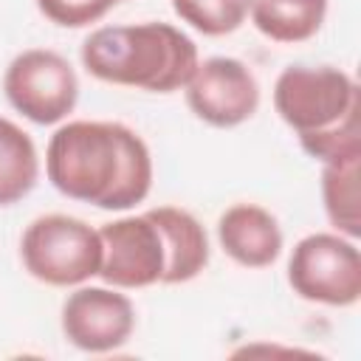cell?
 I'll return each instance as SVG.
<instances>
[{
  "label": "cell",
  "instance_id": "6da1fadb",
  "mask_svg": "<svg viewBox=\"0 0 361 361\" xmlns=\"http://www.w3.org/2000/svg\"><path fill=\"white\" fill-rule=\"evenodd\" d=\"M51 186L104 212H127L147 200L155 178L147 141L121 121H68L45 147Z\"/></svg>",
  "mask_w": 361,
  "mask_h": 361
},
{
  "label": "cell",
  "instance_id": "7a4b0ae2",
  "mask_svg": "<svg viewBox=\"0 0 361 361\" xmlns=\"http://www.w3.org/2000/svg\"><path fill=\"white\" fill-rule=\"evenodd\" d=\"M274 110L313 161L330 164L361 155V93L347 71L288 65L274 82Z\"/></svg>",
  "mask_w": 361,
  "mask_h": 361
},
{
  "label": "cell",
  "instance_id": "3957f363",
  "mask_svg": "<svg viewBox=\"0 0 361 361\" xmlns=\"http://www.w3.org/2000/svg\"><path fill=\"white\" fill-rule=\"evenodd\" d=\"M79 56L93 79L147 93L183 90L200 62L186 31L155 20L96 28L85 37Z\"/></svg>",
  "mask_w": 361,
  "mask_h": 361
},
{
  "label": "cell",
  "instance_id": "277c9868",
  "mask_svg": "<svg viewBox=\"0 0 361 361\" xmlns=\"http://www.w3.org/2000/svg\"><path fill=\"white\" fill-rule=\"evenodd\" d=\"M23 268L51 288H76L99 276L102 237L73 214H39L20 237Z\"/></svg>",
  "mask_w": 361,
  "mask_h": 361
},
{
  "label": "cell",
  "instance_id": "5b68a950",
  "mask_svg": "<svg viewBox=\"0 0 361 361\" xmlns=\"http://www.w3.org/2000/svg\"><path fill=\"white\" fill-rule=\"evenodd\" d=\"M288 285L305 302L353 307L361 299V251L338 231L302 237L288 259Z\"/></svg>",
  "mask_w": 361,
  "mask_h": 361
},
{
  "label": "cell",
  "instance_id": "8992f818",
  "mask_svg": "<svg viewBox=\"0 0 361 361\" xmlns=\"http://www.w3.org/2000/svg\"><path fill=\"white\" fill-rule=\"evenodd\" d=\"M3 93L23 118L48 127L73 113L79 102V79L62 54L51 48H28L8 62Z\"/></svg>",
  "mask_w": 361,
  "mask_h": 361
},
{
  "label": "cell",
  "instance_id": "52a82bcc",
  "mask_svg": "<svg viewBox=\"0 0 361 361\" xmlns=\"http://www.w3.org/2000/svg\"><path fill=\"white\" fill-rule=\"evenodd\" d=\"M99 276L104 279V285H113L118 290L164 285L169 271V243L149 209L141 214H127L104 223L99 228Z\"/></svg>",
  "mask_w": 361,
  "mask_h": 361
},
{
  "label": "cell",
  "instance_id": "ba28073f",
  "mask_svg": "<svg viewBox=\"0 0 361 361\" xmlns=\"http://www.w3.org/2000/svg\"><path fill=\"white\" fill-rule=\"evenodd\" d=\"M189 110L209 127L231 130L245 124L259 107V82L243 59L209 56L197 62L183 85Z\"/></svg>",
  "mask_w": 361,
  "mask_h": 361
},
{
  "label": "cell",
  "instance_id": "9c48e42d",
  "mask_svg": "<svg viewBox=\"0 0 361 361\" xmlns=\"http://www.w3.org/2000/svg\"><path fill=\"white\" fill-rule=\"evenodd\" d=\"M65 338L82 353H113L135 330V307L113 285H76L62 302Z\"/></svg>",
  "mask_w": 361,
  "mask_h": 361
},
{
  "label": "cell",
  "instance_id": "30bf717a",
  "mask_svg": "<svg viewBox=\"0 0 361 361\" xmlns=\"http://www.w3.org/2000/svg\"><path fill=\"white\" fill-rule=\"evenodd\" d=\"M217 243L243 268H268L282 254L279 220L257 203H234L217 217Z\"/></svg>",
  "mask_w": 361,
  "mask_h": 361
},
{
  "label": "cell",
  "instance_id": "8fae6325",
  "mask_svg": "<svg viewBox=\"0 0 361 361\" xmlns=\"http://www.w3.org/2000/svg\"><path fill=\"white\" fill-rule=\"evenodd\" d=\"M149 212L161 223L166 243H169V271H166L164 285H183L200 276L212 257L209 234L200 226V220L192 212L178 209V206H155Z\"/></svg>",
  "mask_w": 361,
  "mask_h": 361
},
{
  "label": "cell",
  "instance_id": "7c38bea8",
  "mask_svg": "<svg viewBox=\"0 0 361 361\" xmlns=\"http://www.w3.org/2000/svg\"><path fill=\"white\" fill-rule=\"evenodd\" d=\"M248 17L271 42L296 45L319 34L327 17V0H251Z\"/></svg>",
  "mask_w": 361,
  "mask_h": 361
},
{
  "label": "cell",
  "instance_id": "4fadbf2b",
  "mask_svg": "<svg viewBox=\"0 0 361 361\" xmlns=\"http://www.w3.org/2000/svg\"><path fill=\"white\" fill-rule=\"evenodd\" d=\"M39 180V155L31 135L0 116V209L20 203Z\"/></svg>",
  "mask_w": 361,
  "mask_h": 361
},
{
  "label": "cell",
  "instance_id": "5bb4252c",
  "mask_svg": "<svg viewBox=\"0 0 361 361\" xmlns=\"http://www.w3.org/2000/svg\"><path fill=\"white\" fill-rule=\"evenodd\" d=\"M358 164L361 155H347L330 164H322V203L330 226L358 240L361 234V192H358Z\"/></svg>",
  "mask_w": 361,
  "mask_h": 361
},
{
  "label": "cell",
  "instance_id": "9a60e30c",
  "mask_svg": "<svg viewBox=\"0 0 361 361\" xmlns=\"http://www.w3.org/2000/svg\"><path fill=\"white\" fill-rule=\"evenodd\" d=\"M251 0H172V11L180 23L203 37L234 34L248 20Z\"/></svg>",
  "mask_w": 361,
  "mask_h": 361
},
{
  "label": "cell",
  "instance_id": "2e32d148",
  "mask_svg": "<svg viewBox=\"0 0 361 361\" xmlns=\"http://www.w3.org/2000/svg\"><path fill=\"white\" fill-rule=\"evenodd\" d=\"M37 8L59 28H85L107 14L99 0H37Z\"/></svg>",
  "mask_w": 361,
  "mask_h": 361
},
{
  "label": "cell",
  "instance_id": "e0dca14e",
  "mask_svg": "<svg viewBox=\"0 0 361 361\" xmlns=\"http://www.w3.org/2000/svg\"><path fill=\"white\" fill-rule=\"evenodd\" d=\"M99 3H102V6H104V8H107V11H110V8H113V6H118V3H124V0H99Z\"/></svg>",
  "mask_w": 361,
  "mask_h": 361
}]
</instances>
